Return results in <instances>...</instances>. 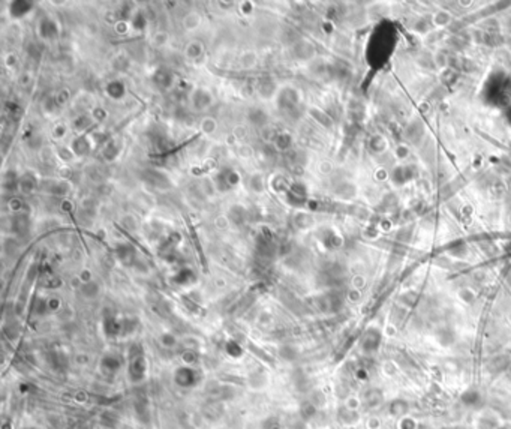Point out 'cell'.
<instances>
[{"instance_id":"cell-6","label":"cell","mask_w":511,"mask_h":429,"mask_svg":"<svg viewBox=\"0 0 511 429\" xmlns=\"http://www.w3.org/2000/svg\"><path fill=\"white\" fill-rule=\"evenodd\" d=\"M381 401H383V395H381V392H378V390H372V392H369V393H367V398H366V402H367L370 407L378 405Z\"/></svg>"},{"instance_id":"cell-8","label":"cell","mask_w":511,"mask_h":429,"mask_svg":"<svg viewBox=\"0 0 511 429\" xmlns=\"http://www.w3.org/2000/svg\"><path fill=\"white\" fill-rule=\"evenodd\" d=\"M442 429H451V428H442Z\"/></svg>"},{"instance_id":"cell-1","label":"cell","mask_w":511,"mask_h":429,"mask_svg":"<svg viewBox=\"0 0 511 429\" xmlns=\"http://www.w3.org/2000/svg\"><path fill=\"white\" fill-rule=\"evenodd\" d=\"M176 381L183 387H192L198 381V375L191 368H182L176 374Z\"/></svg>"},{"instance_id":"cell-3","label":"cell","mask_w":511,"mask_h":429,"mask_svg":"<svg viewBox=\"0 0 511 429\" xmlns=\"http://www.w3.org/2000/svg\"><path fill=\"white\" fill-rule=\"evenodd\" d=\"M408 411V402L403 399H394L390 404V413L393 416H403Z\"/></svg>"},{"instance_id":"cell-5","label":"cell","mask_w":511,"mask_h":429,"mask_svg":"<svg viewBox=\"0 0 511 429\" xmlns=\"http://www.w3.org/2000/svg\"><path fill=\"white\" fill-rule=\"evenodd\" d=\"M104 368L107 369V371H110V372H116L119 368H120V362H119V359H116V357H107L105 360H104Z\"/></svg>"},{"instance_id":"cell-2","label":"cell","mask_w":511,"mask_h":429,"mask_svg":"<svg viewBox=\"0 0 511 429\" xmlns=\"http://www.w3.org/2000/svg\"><path fill=\"white\" fill-rule=\"evenodd\" d=\"M144 372H146V363L143 360V357H138V359H135L133 362L130 363V368H129L130 380L140 381L144 377Z\"/></svg>"},{"instance_id":"cell-7","label":"cell","mask_w":511,"mask_h":429,"mask_svg":"<svg viewBox=\"0 0 511 429\" xmlns=\"http://www.w3.org/2000/svg\"><path fill=\"white\" fill-rule=\"evenodd\" d=\"M26 429H36V428H26Z\"/></svg>"},{"instance_id":"cell-4","label":"cell","mask_w":511,"mask_h":429,"mask_svg":"<svg viewBox=\"0 0 511 429\" xmlns=\"http://www.w3.org/2000/svg\"><path fill=\"white\" fill-rule=\"evenodd\" d=\"M460 401H462L465 405L472 407V405H477L480 401H481V396H480L479 392H475V390H468V392H465V393L462 395Z\"/></svg>"}]
</instances>
